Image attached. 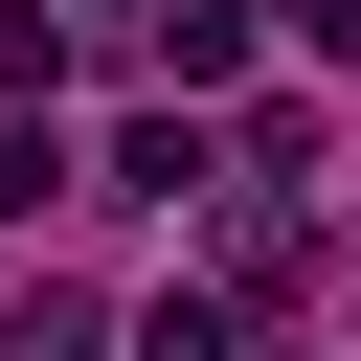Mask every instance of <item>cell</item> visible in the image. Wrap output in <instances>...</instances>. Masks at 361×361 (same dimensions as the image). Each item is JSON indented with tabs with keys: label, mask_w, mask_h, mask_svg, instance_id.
Listing matches in <instances>:
<instances>
[{
	"label": "cell",
	"mask_w": 361,
	"mask_h": 361,
	"mask_svg": "<svg viewBox=\"0 0 361 361\" xmlns=\"http://www.w3.org/2000/svg\"><path fill=\"white\" fill-rule=\"evenodd\" d=\"M226 158H203V113H113V203H203Z\"/></svg>",
	"instance_id": "obj_1"
},
{
	"label": "cell",
	"mask_w": 361,
	"mask_h": 361,
	"mask_svg": "<svg viewBox=\"0 0 361 361\" xmlns=\"http://www.w3.org/2000/svg\"><path fill=\"white\" fill-rule=\"evenodd\" d=\"M68 23H113V45H158V0H68Z\"/></svg>",
	"instance_id": "obj_5"
},
{
	"label": "cell",
	"mask_w": 361,
	"mask_h": 361,
	"mask_svg": "<svg viewBox=\"0 0 361 361\" xmlns=\"http://www.w3.org/2000/svg\"><path fill=\"white\" fill-rule=\"evenodd\" d=\"M45 90H68V23H23V0H0V113H45Z\"/></svg>",
	"instance_id": "obj_2"
},
{
	"label": "cell",
	"mask_w": 361,
	"mask_h": 361,
	"mask_svg": "<svg viewBox=\"0 0 361 361\" xmlns=\"http://www.w3.org/2000/svg\"><path fill=\"white\" fill-rule=\"evenodd\" d=\"M45 361H135V338H45Z\"/></svg>",
	"instance_id": "obj_6"
},
{
	"label": "cell",
	"mask_w": 361,
	"mask_h": 361,
	"mask_svg": "<svg viewBox=\"0 0 361 361\" xmlns=\"http://www.w3.org/2000/svg\"><path fill=\"white\" fill-rule=\"evenodd\" d=\"M0 203H68V135L45 113H0Z\"/></svg>",
	"instance_id": "obj_4"
},
{
	"label": "cell",
	"mask_w": 361,
	"mask_h": 361,
	"mask_svg": "<svg viewBox=\"0 0 361 361\" xmlns=\"http://www.w3.org/2000/svg\"><path fill=\"white\" fill-rule=\"evenodd\" d=\"M135 361H248V338H226V293H158V316H135Z\"/></svg>",
	"instance_id": "obj_3"
}]
</instances>
